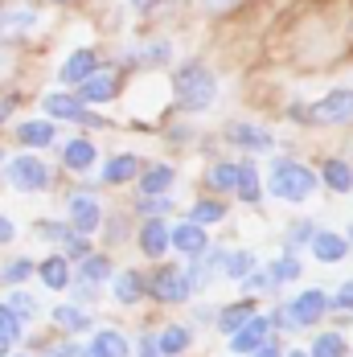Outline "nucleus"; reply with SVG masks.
<instances>
[{
    "instance_id": "1",
    "label": "nucleus",
    "mask_w": 353,
    "mask_h": 357,
    "mask_svg": "<svg viewBox=\"0 0 353 357\" xmlns=\"http://www.w3.org/2000/svg\"><path fill=\"white\" fill-rule=\"evenodd\" d=\"M267 185H271V193H276L280 202L300 206V202H308V197L317 193V173H313L308 165H300V160H276Z\"/></svg>"
},
{
    "instance_id": "2",
    "label": "nucleus",
    "mask_w": 353,
    "mask_h": 357,
    "mask_svg": "<svg viewBox=\"0 0 353 357\" xmlns=\"http://www.w3.org/2000/svg\"><path fill=\"white\" fill-rule=\"evenodd\" d=\"M218 99V78L202 62H189L176 70V103L185 111H206Z\"/></svg>"
},
{
    "instance_id": "3",
    "label": "nucleus",
    "mask_w": 353,
    "mask_h": 357,
    "mask_svg": "<svg viewBox=\"0 0 353 357\" xmlns=\"http://www.w3.org/2000/svg\"><path fill=\"white\" fill-rule=\"evenodd\" d=\"M304 119H313V123H324V128L353 123V91H350V86H341V91H329L324 99H317L313 107L304 111Z\"/></svg>"
},
{
    "instance_id": "4",
    "label": "nucleus",
    "mask_w": 353,
    "mask_h": 357,
    "mask_svg": "<svg viewBox=\"0 0 353 357\" xmlns=\"http://www.w3.org/2000/svg\"><path fill=\"white\" fill-rule=\"evenodd\" d=\"M333 308V296H324L320 287H308L300 291L292 304H287V317H292V328H308V324L324 321V312Z\"/></svg>"
},
{
    "instance_id": "5",
    "label": "nucleus",
    "mask_w": 353,
    "mask_h": 357,
    "mask_svg": "<svg viewBox=\"0 0 353 357\" xmlns=\"http://www.w3.org/2000/svg\"><path fill=\"white\" fill-rule=\"evenodd\" d=\"M152 296H156L160 304H185V300L193 296V284H189L185 267H160L156 280H152Z\"/></svg>"
},
{
    "instance_id": "6",
    "label": "nucleus",
    "mask_w": 353,
    "mask_h": 357,
    "mask_svg": "<svg viewBox=\"0 0 353 357\" xmlns=\"http://www.w3.org/2000/svg\"><path fill=\"white\" fill-rule=\"evenodd\" d=\"M8 181H13L21 193H37V189L50 185V169H45V160H37V156H17V160H8Z\"/></svg>"
},
{
    "instance_id": "7",
    "label": "nucleus",
    "mask_w": 353,
    "mask_h": 357,
    "mask_svg": "<svg viewBox=\"0 0 353 357\" xmlns=\"http://www.w3.org/2000/svg\"><path fill=\"white\" fill-rule=\"evenodd\" d=\"M66 214H70L74 234H82V238H91V234L99 230V222H103V210H99V202H95L91 193H70Z\"/></svg>"
},
{
    "instance_id": "8",
    "label": "nucleus",
    "mask_w": 353,
    "mask_h": 357,
    "mask_svg": "<svg viewBox=\"0 0 353 357\" xmlns=\"http://www.w3.org/2000/svg\"><path fill=\"white\" fill-rule=\"evenodd\" d=\"M173 247L185 255V259H202L206 250H210V234H206V226H197V222H181L173 226Z\"/></svg>"
},
{
    "instance_id": "9",
    "label": "nucleus",
    "mask_w": 353,
    "mask_h": 357,
    "mask_svg": "<svg viewBox=\"0 0 353 357\" xmlns=\"http://www.w3.org/2000/svg\"><path fill=\"white\" fill-rule=\"evenodd\" d=\"M267 333H271V317H259V312H255V317L230 337V349H234V354H255L259 345H267Z\"/></svg>"
},
{
    "instance_id": "10",
    "label": "nucleus",
    "mask_w": 353,
    "mask_h": 357,
    "mask_svg": "<svg viewBox=\"0 0 353 357\" xmlns=\"http://www.w3.org/2000/svg\"><path fill=\"white\" fill-rule=\"evenodd\" d=\"M169 247H173V226H165L160 218H148L140 226V250L148 259H165Z\"/></svg>"
},
{
    "instance_id": "11",
    "label": "nucleus",
    "mask_w": 353,
    "mask_h": 357,
    "mask_svg": "<svg viewBox=\"0 0 353 357\" xmlns=\"http://www.w3.org/2000/svg\"><path fill=\"white\" fill-rule=\"evenodd\" d=\"M308 250H313L317 263H341L350 255V238L337 234V230H317V238L308 243Z\"/></svg>"
},
{
    "instance_id": "12",
    "label": "nucleus",
    "mask_w": 353,
    "mask_h": 357,
    "mask_svg": "<svg viewBox=\"0 0 353 357\" xmlns=\"http://www.w3.org/2000/svg\"><path fill=\"white\" fill-rule=\"evenodd\" d=\"M128 337L123 333H115V328H103V333H95L87 345H82V354L78 357H128Z\"/></svg>"
},
{
    "instance_id": "13",
    "label": "nucleus",
    "mask_w": 353,
    "mask_h": 357,
    "mask_svg": "<svg viewBox=\"0 0 353 357\" xmlns=\"http://www.w3.org/2000/svg\"><path fill=\"white\" fill-rule=\"evenodd\" d=\"M115 91H119V74L111 70H95L87 82H82V103H107V99H115Z\"/></svg>"
},
{
    "instance_id": "14",
    "label": "nucleus",
    "mask_w": 353,
    "mask_h": 357,
    "mask_svg": "<svg viewBox=\"0 0 353 357\" xmlns=\"http://www.w3.org/2000/svg\"><path fill=\"white\" fill-rule=\"evenodd\" d=\"M95 160H99V152H95L91 140H70L66 148H62V165H66L70 173H91Z\"/></svg>"
},
{
    "instance_id": "15",
    "label": "nucleus",
    "mask_w": 353,
    "mask_h": 357,
    "mask_svg": "<svg viewBox=\"0 0 353 357\" xmlns=\"http://www.w3.org/2000/svg\"><path fill=\"white\" fill-rule=\"evenodd\" d=\"M37 25V13L33 8H4L0 13V37H21Z\"/></svg>"
},
{
    "instance_id": "16",
    "label": "nucleus",
    "mask_w": 353,
    "mask_h": 357,
    "mask_svg": "<svg viewBox=\"0 0 353 357\" xmlns=\"http://www.w3.org/2000/svg\"><path fill=\"white\" fill-rule=\"evenodd\" d=\"M320 181H324L333 193H350V189H353V165H350V160H324Z\"/></svg>"
},
{
    "instance_id": "17",
    "label": "nucleus",
    "mask_w": 353,
    "mask_h": 357,
    "mask_svg": "<svg viewBox=\"0 0 353 357\" xmlns=\"http://www.w3.org/2000/svg\"><path fill=\"white\" fill-rule=\"evenodd\" d=\"M95 70H99L95 54H91V50H78V54L66 58V66H62V82H87Z\"/></svg>"
},
{
    "instance_id": "18",
    "label": "nucleus",
    "mask_w": 353,
    "mask_h": 357,
    "mask_svg": "<svg viewBox=\"0 0 353 357\" xmlns=\"http://www.w3.org/2000/svg\"><path fill=\"white\" fill-rule=\"evenodd\" d=\"M226 136L239 144V148H247V152H267V148H271V136H267L263 128H250V123H234Z\"/></svg>"
},
{
    "instance_id": "19",
    "label": "nucleus",
    "mask_w": 353,
    "mask_h": 357,
    "mask_svg": "<svg viewBox=\"0 0 353 357\" xmlns=\"http://www.w3.org/2000/svg\"><path fill=\"white\" fill-rule=\"evenodd\" d=\"M156 341H160V354L165 357H176L189 349V341H193V333L185 328V324H165L160 333H156Z\"/></svg>"
},
{
    "instance_id": "20",
    "label": "nucleus",
    "mask_w": 353,
    "mask_h": 357,
    "mask_svg": "<svg viewBox=\"0 0 353 357\" xmlns=\"http://www.w3.org/2000/svg\"><path fill=\"white\" fill-rule=\"evenodd\" d=\"M41 280H45V287H54V291H66L70 287V263H66V255H50L41 263Z\"/></svg>"
},
{
    "instance_id": "21",
    "label": "nucleus",
    "mask_w": 353,
    "mask_h": 357,
    "mask_svg": "<svg viewBox=\"0 0 353 357\" xmlns=\"http://www.w3.org/2000/svg\"><path fill=\"white\" fill-rule=\"evenodd\" d=\"M173 165H152V169H144V177H140V193L144 197H156V193H165L169 185H173Z\"/></svg>"
},
{
    "instance_id": "22",
    "label": "nucleus",
    "mask_w": 353,
    "mask_h": 357,
    "mask_svg": "<svg viewBox=\"0 0 353 357\" xmlns=\"http://www.w3.org/2000/svg\"><path fill=\"white\" fill-rule=\"evenodd\" d=\"M111 291H115L119 304H136V300L144 296V275L140 271H119L115 284H111Z\"/></svg>"
},
{
    "instance_id": "23",
    "label": "nucleus",
    "mask_w": 353,
    "mask_h": 357,
    "mask_svg": "<svg viewBox=\"0 0 353 357\" xmlns=\"http://www.w3.org/2000/svg\"><path fill=\"white\" fill-rule=\"evenodd\" d=\"M206 181H210V189H218V193H234L239 189V165L234 160H218V165H210Z\"/></svg>"
},
{
    "instance_id": "24",
    "label": "nucleus",
    "mask_w": 353,
    "mask_h": 357,
    "mask_svg": "<svg viewBox=\"0 0 353 357\" xmlns=\"http://www.w3.org/2000/svg\"><path fill=\"white\" fill-rule=\"evenodd\" d=\"M45 111H50V115H58V119H87V111H82V99H74V95H62V91L45 95Z\"/></svg>"
},
{
    "instance_id": "25",
    "label": "nucleus",
    "mask_w": 353,
    "mask_h": 357,
    "mask_svg": "<svg viewBox=\"0 0 353 357\" xmlns=\"http://www.w3.org/2000/svg\"><path fill=\"white\" fill-rule=\"evenodd\" d=\"M250 317H255V304H250V300H243V304H230V308H222V312H218V328L234 337V333H239Z\"/></svg>"
},
{
    "instance_id": "26",
    "label": "nucleus",
    "mask_w": 353,
    "mask_h": 357,
    "mask_svg": "<svg viewBox=\"0 0 353 357\" xmlns=\"http://www.w3.org/2000/svg\"><path fill=\"white\" fill-rule=\"evenodd\" d=\"M136 173H140V160H136L132 152H128V156H115L111 165H103V181L107 185H123V181H132Z\"/></svg>"
},
{
    "instance_id": "27",
    "label": "nucleus",
    "mask_w": 353,
    "mask_h": 357,
    "mask_svg": "<svg viewBox=\"0 0 353 357\" xmlns=\"http://www.w3.org/2000/svg\"><path fill=\"white\" fill-rule=\"evenodd\" d=\"M21 144L25 148H45V144H54V123H45V119H29V123H21Z\"/></svg>"
},
{
    "instance_id": "28",
    "label": "nucleus",
    "mask_w": 353,
    "mask_h": 357,
    "mask_svg": "<svg viewBox=\"0 0 353 357\" xmlns=\"http://www.w3.org/2000/svg\"><path fill=\"white\" fill-rule=\"evenodd\" d=\"M247 206H255L263 197V181H259V169L255 165H239V189H234Z\"/></svg>"
},
{
    "instance_id": "29",
    "label": "nucleus",
    "mask_w": 353,
    "mask_h": 357,
    "mask_svg": "<svg viewBox=\"0 0 353 357\" xmlns=\"http://www.w3.org/2000/svg\"><path fill=\"white\" fill-rule=\"evenodd\" d=\"M250 271H255V255H250V250H234V255H226V263H222V275H226V280H239V284L247 280Z\"/></svg>"
},
{
    "instance_id": "30",
    "label": "nucleus",
    "mask_w": 353,
    "mask_h": 357,
    "mask_svg": "<svg viewBox=\"0 0 353 357\" xmlns=\"http://www.w3.org/2000/svg\"><path fill=\"white\" fill-rule=\"evenodd\" d=\"M313 357H350V345L341 333H320L313 341Z\"/></svg>"
},
{
    "instance_id": "31",
    "label": "nucleus",
    "mask_w": 353,
    "mask_h": 357,
    "mask_svg": "<svg viewBox=\"0 0 353 357\" xmlns=\"http://www.w3.org/2000/svg\"><path fill=\"white\" fill-rule=\"evenodd\" d=\"M54 321L62 324L66 333H82V328H91V317H87L82 308H74V304H58V308H54Z\"/></svg>"
},
{
    "instance_id": "32",
    "label": "nucleus",
    "mask_w": 353,
    "mask_h": 357,
    "mask_svg": "<svg viewBox=\"0 0 353 357\" xmlns=\"http://www.w3.org/2000/svg\"><path fill=\"white\" fill-rule=\"evenodd\" d=\"M107 275H111V259H107V255H87V259H82V280H87V284H103Z\"/></svg>"
},
{
    "instance_id": "33",
    "label": "nucleus",
    "mask_w": 353,
    "mask_h": 357,
    "mask_svg": "<svg viewBox=\"0 0 353 357\" xmlns=\"http://www.w3.org/2000/svg\"><path fill=\"white\" fill-rule=\"evenodd\" d=\"M267 271H271L276 284H292V280H300V259H296V255H280Z\"/></svg>"
},
{
    "instance_id": "34",
    "label": "nucleus",
    "mask_w": 353,
    "mask_h": 357,
    "mask_svg": "<svg viewBox=\"0 0 353 357\" xmlns=\"http://www.w3.org/2000/svg\"><path fill=\"white\" fill-rule=\"evenodd\" d=\"M222 218H226V206L222 202H197L189 210V222H197V226H210V222H222Z\"/></svg>"
},
{
    "instance_id": "35",
    "label": "nucleus",
    "mask_w": 353,
    "mask_h": 357,
    "mask_svg": "<svg viewBox=\"0 0 353 357\" xmlns=\"http://www.w3.org/2000/svg\"><path fill=\"white\" fill-rule=\"evenodd\" d=\"M29 271H33L29 259H13V263L0 271V280H4V284H21V280H29Z\"/></svg>"
},
{
    "instance_id": "36",
    "label": "nucleus",
    "mask_w": 353,
    "mask_h": 357,
    "mask_svg": "<svg viewBox=\"0 0 353 357\" xmlns=\"http://www.w3.org/2000/svg\"><path fill=\"white\" fill-rule=\"evenodd\" d=\"M317 238V226L313 222H296L292 230H287V247L296 250V247H304V243H313Z\"/></svg>"
},
{
    "instance_id": "37",
    "label": "nucleus",
    "mask_w": 353,
    "mask_h": 357,
    "mask_svg": "<svg viewBox=\"0 0 353 357\" xmlns=\"http://www.w3.org/2000/svg\"><path fill=\"white\" fill-rule=\"evenodd\" d=\"M8 308H13L17 317H37V300L29 291H13V296H8Z\"/></svg>"
},
{
    "instance_id": "38",
    "label": "nucleus",
    "mask_w": 353,
    "mask_h": 357,
    "mask_svg": "<svg viewBox=\"0 0 353 357\" xmlns=\"http://www.w3.org/2000/svg\"><path fill=\"white\" fill-rule=\"evenodd\" d=\"M70 230H74V226H62V222H45V226H41V238H50V243H62V247H66V243L74 238Z\"/></svg>"
},
{
    "instance_id": "39",
    "label": "nucleus",
    "mask_w": 353,
    "mask_h": 357,
    "mask_svg": "<svg viewBox=\"0 0 353 357\" xmlns=\"http://www.w3.org/2000/svg\"><path fill=\"white\" fill-rule=\"evenodd\" d=\"M333 308H341V312H353V280L337 287V296H333Z\"/></svg>"
},
{
    "instance_id": "40",
    "label": "nucleus",
    "mask_w": 353,
    "mask_h": 357,
    "mask_svg": "<svg viewBox=\"0 0 353 357\" xmlns=\"http://www.w3.org/2000/svg\"><path fill=\"white\" fill-rule=\"evenodd\" d=\"M243 287L247 291H263V287H276V280H271V271H250L247 280H243Z\"/></svg>"
},
{
    "instance_id": "41",
    "label": "nucleus",
    "mask_w": 353,
    "mask_h": 357,
    "mask_svg": "<svg viewBox=\"0 0 353 357\" xmlns=\"http://www.w3.org/2000/svg\"><path fill=\"white\" fill-rule=\"evenodd\" d=\"M140 357H165V354H160V341H156V333L140 337Z\"/></svg>"
},
{
    "instance_id": "42",
    "label": "nucleus",
    "mask_w": 353,
    "mask_h": 357,
    "mask_svg": "<svg viewBox=\"0 0 353 357\" xmlns=\"http://www.w3.org/2000/svg\"><path fill=\"white\" fill-rule=\"evenodd\" d=\"M144 58H148V62H165V58H169V41H152Z\"/></svg>"
},
{
    "instance_id": "43",
    "label": "nucleus",
    "mask_w": 353,
    "mask_h": 357,
    "mask_svg": "<svg viewBox=\"0 0 353 357\" xmlns=\"http://www.w3.org/2000/svg\"><path fill=\"white\" fill-rule=\"evenodd\" d=\"M169 206H173L169 197H160V202H156V197H148V202H144V214H165Z\"/></svg>"
},
{
    "instance_id": "44",
    "label": "nucleus",
    "mask_w": 353,
    "mask_h": 357,
    "mask_svg": "<svg viewBox=\"0 0 353 357\" xmlns=\"http://www.w3.org/2000/svg\"><path fill=\"white\" fill-rule=\"evenodd\" d=\"M13 238H17V230H13V222H8V218L0 214V247H8Z\"/></svg>"
},
{
    "instance_id": "45",
    "label": "nucleus",
    "mask_w": 353,
    "mask_h": 357,
    "mask_svg": "<svg viewBox=\"0 0 353 357\" xmlns=\"http://www.w3.org/2000/svg\"><path fill=\"white\" fill-rule=\"evenodd\" d=\"M250 357H283V349L276 345V341H267V345H259V349H255Z\"/></svg>"
},
{
    "instance_id": "46",
    "label": "nucleus",
    "mask_w": 353,
    "mask_h": 357,
    "mask_svg": "<svg viewBox=\"0 0 353 357\" xmlns=\"http://www.w3.org/2000/svg\"><path fill=\"white\" fill-rule=\"evenodd\" d=\"M91 291H95V287H91L87 280H82V284L74 287V300H82V304H87V300H91Z\"/></svg>"
},
{
    "instance_id": "47",
    "label": "nucleus",
    "mask_w": 353,
    "mask_h": 357,
    "mask_svg": "<svg viewBox=\"0 0 353 357\" xmlns=\"http://www.w3.org/2000/svg\"><path fill=\"white\" fill-rule=\"evenodd\" d=\"M13 107H17V99H4V103H0V123H4L8 115H13Z\"/></svg>"
},
{
    "instance_id": "48",
    "label": "nucleus",
    "mask_w": 353,
    "mask_h": 357,
    "mask_svg": "<svg viewBox=\"0 0 353 357\" xmlns=\"http://www.w3.org/2000/svg\"><path fill=\"white\" fill-rule=\"evenodd\" d=\"M128 4H132V8H140V13H148V8H152L156 0H128Z\"/></svg>"
},
{
    "instance_id": "49",
    "label": "nucleus",
    "mask_w": 353,
    "mask_h": 357,
    "mask_svg": "<svg viewBox=\"0 0 353 357\" xmlns=\"http://www.w3.org/2000/svg\"><path fill=\"white\" fill-rule=\"evenodd\" d=\"M234 0H206V8H230Z\"/></svg>"
},
{
    "instance_id": "50",
    "label": "nucleus",
    "mask_w": 353,
    "mask_h": 357,
    "mask_svg": "<svg viewBox=\"0 0 353 357\" xmlns=\"http://www.w3.org/2000/svg\"><path fill=\"white\" fill-rule=\"evenodd\" d=\"M345 238H350V247H353V226H350V234H345Z\"/></svg>"
},
{
    "instance_id": "51",
    "label": "nucleus",
    "mask_w": 353,
    "mask_h": 357,
    "mask_svg": "<svg viewBox=\"0 0 353 357\" xmlns=\"http://www.w3.org/2000/svg\"><path fill=\"white\" fill-rule=\"evenodd\" d=\"M287 357H313V354H287Z\"/></svg>"
}]
</instances>
